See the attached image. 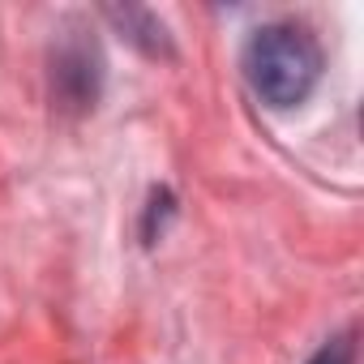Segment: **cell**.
Returning a JSON list of instances; mask_svg holds the SVG:
<instances>
[{
    "mask_svg": "<svg viewBox=\"0 0 364 364\" xmlns=\"http://www.w3.org/2000/svg\"><path fill=\"white\" fill-rule=\"evenodd\" d=\"M245 77L253 95L266 99L270 107H296L313 95L321 77V48L304 26L291 22L262 26L245 43Z\"/></svg>",
    "mask_w": 364,
    "mask_h": 364,
    "instance_id": "cell-1",
    "label": "cell"
},
{
    "mask_svg": "<svg viewBox=\"0 0 364 364\" xmlns=\"http://www.w3.org/2000/svg\"><path fill=\"white\" fill-rule=\"evenodd\" d=\"M351 355H355V347H351V338H330L309 364H351Z\"/></svg>",
    "mask_w": 364,
    "mask_h": 364,
    "instance_id": "cell-2",
    "label": "cell"
}]
</instances>
